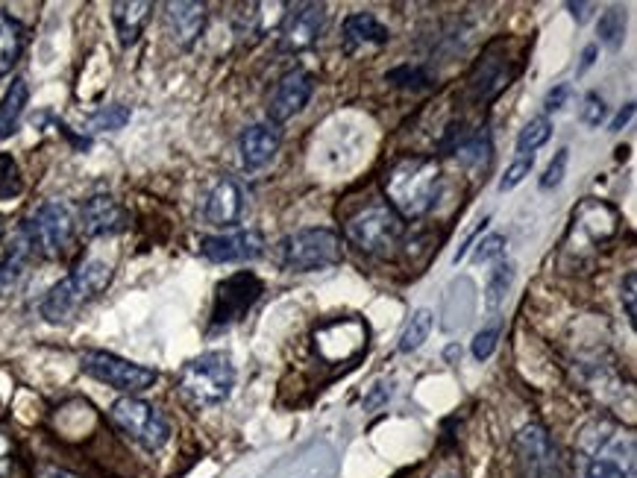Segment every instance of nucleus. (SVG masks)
<instances>
[{"label": "nucleus", "mask_w": 637, "mask_h": 478, "mask_svg": "<svg viewBox=\"0 0 637 478\" xmlns=\"http://www.w3.org/2000/svg\"><path fill=\"white\" fill-rule=\"evenodd\" d=\"M265 285L256 273L241 270L224 279L215 291V305H212V329H229L232 323L244 320L247 311L259 303Z\"/></svg>", "instance_id": "nucleus-10"}, {"label": "nucleus", "mask_w": 637, "mask_h": 478, "mask_svg": "<svg viewBox=\"0 0 637 478\" xmlns=\"http://www.w3.org/2000/svg\"><path fill=\"white\" fill-rule=\"evenodd\" d=\"M388 83H394L397 88H406V91H423V88H432V77L426 68L420 65H400L394 71H388L385 77Z\"/></svg>", "instance_id": "nucleus-32"}, {"label": "nucleus", "mask_w": 637, "mask_h": 478, "mask_svg": "<svg viewBox=\"0 0 637 478\" xmlns=\"http://www.w3.org/2000/svg\"><path fill=\"white\" fill-rule=\"evenodd\" d=\"M112 282V267L106 261L83 259L62 282H56L47 291L45 303H42V317L50 323H65L71 320L80 308L91 303L97 294H103Z\"/></svg>", "instance_id": "nucleus-3"}, {"label": "nucleus", "mask_w": 637, "mask_h": 478, "mask_svg": "<svg viewBox=\"0 0 637 478\" xmlns=\"http://www.w3.org/2000/svg\"><path fill=\"white\" fill-rule=\"evenodd\" d=\"M632 115H635V103H626V109H620V112H617V118L611 121V132L623 130V127L632 121Z\"/></svg>", "instance_id": "nucleus-43"}, {"label": "nucleus", "mask_w": 637, "mask_h": 478, "mask_svg": "<svg viewBox=\"0 0 637 478\" xmlns=\"http://www.w3.org/2000/svg\"><path fill=\"white\" fill-rule=\"evenodd\" d=\"M502 44H491L488 50H485V56L476 62V68H473V74H470V94H473V100H479V103H488V100H494L500 91L511 86V80H514V74H517V68L511 65V59L500 53Z\"/></svg>", "instance_id": "nucleus-14"}, {"label": "nucleus", "mask_w": 637, "mask_h": 478, "mask_svg": "<svg viewBox=\"0 0 637 478\" xmlns=\"http://www.w3.org/2000/svg\"><path fill=\"white\" fill-rule=\"evenodd\" d=\"M567 9L573 12V18H576L579 24H585V21L591 18L593 3H567Z\"/></svg>", "instance_id": "nucleus-44"}, {"label": "nucleus", "mask_w": 637, "mask_h": 478, "mask_svg": "<svg viewBox=\"0 0 637 478\" xmlns=\"http://www.w3.org/2000/svg\"><path fill=\"white\" fill-rule=\"evenodd\" d=\"M0 235H3V229H0Z\"/></svg>", "instance_id": "nucleus-48"}, {"label": "nucleus", "mask_w": 637, "mask_h": 478, "mask_svg": "<svg viewBox=\"0 0 637 478\" xmlns=\"http://www.w3.org/2000/svg\"><path fill=\"white\" fill-rule=\"evenodd\" d=\"M620 229V215L602 203V200H582L573 209V220H570V238H585L591 247H602L608 244Z\"/></svg>", "instance_id": "nucleus-13"}, {"label": "nucleus", "mask_w": 637, "mask_h": 478, "mask_svg": "<svg viewBox=\"0 0 637 478\" xmlns=\"http://www.w3.org/2000/svg\"><path fill=\"white\" fill-rule=\"evenodd\" d=\"M497 338H500V326H488V329H482L476 338H473V358L476 361H485V358H491V352L497 347Z\"/></svg>", "instance_id": "nucleus-37"}, {"label": "nucleus", "mask_w": 637, "mask_h": 478, "mask_svg": "<svg viewBox=\"0 0 637 478\" xmlns=\"http://www.w3.org/2000/svg\"><path fill=\"white\" fill-rule=\"evenodd\" d=\"M24 191V179L18 171V162L9 153H0V200H12Z\"/></svg>", "instance_id": "nucleus-33"}, {"label": "nucleus", "mask_w": 637, "mask_h": 478, "mask_svg": "<svg viewBox=\"0 0 637 478\" xmlns=\"http://www.w3.org/2000/svg\"><path fill=\"white\" fill-rule=\"evenodd\" d=\"M165 24H168V33L174 42L180 47H191L206 27V3H191V0L168 3Z\"/></svg>", "instance_id": "nucleus-21"}, {"label": "nucleus", "mask_w": 637, "mask_h": 478, "mask_svg": "<svg viewBox=\"0 0 637 478\" xmlns=\"http://www.w3.org/2000/svg\"><path fill=\"white\" fill-rule=\"evenodd\" d=\"M326 6L323 3H297L291 6V12L282 21L279 30V47L285 53H300L309 50L318 42L320 33L326 30Z\"/></svg>", "instance_id": "nucleus-12"}, {"label": "nucleus", "mask_w": 637, "mask_h": 478, "mask_svg": "<svg viewBox=\"0 0 637 478\" xmlns=\"http://www.w3.org/2000/svg\"><path fill=\"white\" fill-rule=\"evenodd\" d=\"M279 127L276 124H253L247 130L241 132V141H238V150H241V165L244 171H259L271 162L279 150Z\"/></svg>", "instance_id": "nucleus-20"}, {"label": "nucleus", "mask_w": 637, "mask_h": 478, "mask_svg": "<svg viewBox=\"0 0 637 478\" xmlns=\"http://www.w3.org/2000/svg\"><path fill=\"white\" fill-rule=\"evenodd\" d=\"M593 56H596V44H591V47H585V53H582V68H591Z\"/></svg>", "instance_id": "nucleus-46"}, {"label": "nucleus", "mask_w": 637, "mask_h": 478, "mask_svg": "<svg viewBox=\"0 0 637 478\" xmlns=\"http://www.w3.org/2000/svg\"><path fill=\"white\" fill-rule=\"evenodd\" d=\"M241 215H244V191H241V185L232 176H221L209 188V194L203 200V218L212 226H224L227 229V226H235L241 220Z\"/></svg>", "instance_id": "nucleus-19"}, {"label": "nucleus", "mask_w": 637, "mask_h": 478, "mask_svg": "<svg viewBox=\"0 0 637 478\" xmlns=\"http://www.w3.org/2000/svg\"><path fill=\"white\" fill-rule=\"evenodd\" d=\"M200 253L215 264H229V261H253L265 253V238L253 229L235 232V235H215L200 241Z\"/></svg>", "instance_id": "nucleus-17"}, {"label": "nucleus", "mask_w": 637, "mask_h": 478, "mask_svg": "<svg viewBox=\"0 0 637 478\" xmlns=\"http://www.w3.org/2000/svg\"><path fill=\"white\" fill-rule=\"evenodd\" d=\"M30 256H33V247H30L24 229H18V232L12 235V241H9L3 259H0V291L12 288V285L24 276V270H27V264H30Z\"/></svg>", "instance_id": "nucleus-25"}, {"label": "nucleus", "mask_w": 637, "mask_h": 478, "mask_svg": "<svg viewBox=\"0 0 637 478\" xmlns=\"http://www.w3.org/2000/svg\"><path fill=\"white\" fill-rule=\"evenodd\" d=\"M567 159H570V150H567V147H561V150L552 156V162L546 165L544 176H541V191H552V188L561 185V179L567 174Z\"/></svg>", "instance_id": "nucleus-36"}, {"label": "nucleus", "mask_w": 637, "mask_h": 478, "mask_svg": "<svg viewBox=\"0 0 637 478\" xmlns=\"http://www.w3.org/2000/svg\"><path fill=\"white\" fill-rule=\"evenodd\" d=\"M491 135L488 130L482 127V130L470 132L467 138H464V144L455 150L453 156H458V162L464 165V168H485L488 162H491Z\"/></svg>", "instance_id": "nucleus-27"}, {"label": "nucleus", "mask_w": 637, "mask_h": 478, "mask_svg": "<svg viewBox=\"0 0 637 478\" xmlns=\"http://www.w3.org/2000/svg\"><path fill=\"white\" fill-rule=\"evenodd\" d=\"M0 478H21L18 446L6 432H0Z\"/></svg>", "instance_id": "nucleus-35"}, {"label": "nucleus", "mask_w": 637, "mask_h": 478, "mask_svg": "<svg viewBox=\"0 0 637 478\" xmlns=\"http://www.w3.org/2000/svg\"><path fill=\"white\" fill-rule=\"evenodd\" d=\"M109 414H112V423L130 440H136L138 446H144L147 452H156L171 440V423L165 420V414L159 408H153L144 399L124 396L112 405Z\"/></svg>", "instance_id": "nucleus-8"}, {"label": "nucleus", "mask_w": 637, "mask_h": 478, "mask_svg": "<svg viewBox=\"0 0 637 478\" xmlns=\"http://www.w3.org/2000/svg\"><path fill=\"white\" fill-rule=\"evenodd\" d=\"M502 259H505V238H502V235H488V238L479 244V250H476V261L482 264V261Z\"/></svg>", "instance_id": "nucleus-40"}, {"label": "nucleus", "mask_w": 637, "mask_h": 478, "mask_svg": "<svg viewBox=\"0 0 637 478\" xmlns=\"http://www.w3.org/2000/svg\"><path fill=\"white\" fill-rule=\"evenodd\" d=\"M514 449L523 478H561V461L544 426L538 423L523 426L520 435L514 437Z\"/></svg>", "instance_id": "nucleus-11"}, {"label": "nucleus", "mask_w": 637, "mask_h": 478, "mask_svg": "<svg viewBox=\"0 0 637 478\" xmlns=\"http://www.w3.org/2000/svg\"><path fill=\"white\" fill-rule=\"evenodd\" d=\"M39 478H83V476H77V473H71V470H62V467H42V470H39Z\"/></svg>", "instance_id": "nucleus-45"}, {"label": "nucleus", "mask_w": 637, "mask_h": 478, "mask_svg": "<svg viewBox=\"0 0 637 478\" xmlns=\"http://www.w3.org/2000/svg\"><path fill=\"white\" fill-rule=\"evenodd\" d=\"M80 367L89 373L91 379L124 393L147 391L156 382V370H150L144 364H133L127 358L103 352V349H86L80 355Z\"/></svg>", "instance_id": "nucleus-9"}, {"label": "nucleus", "mask_w": 637, "mask_h": 478, "mask_svg": "<svg viewBox=\"0 0 637 478\" xmlns=\"http://www.w3.org/2000/svg\"><path fill=\"white\" fill-rule=\"evenodd\" d=\"M549 135H552V121L546 115L532 118L520 130V135H517V153H520V159H529L538 147H544L546 141H549Z\"/></svg>", "instance_id": "nucleus-29"}, {"label": "nucleus", "mask_w": 637, "mask_h": 478, "mask_svg": "<svg viewBox=\"0 0 637 478\" xmlns=\"http://www.w3.org/2000/svg\"><path fill=\"white\" fill-rule=\"evenodd\" d=\"M432 323H435V314L429 308H417L411 314V320L403 329V338H400V352H414V349L423 347V341L429 338L432 332Z\"/></svg>", "instance_id": "nucleus-28"}, {"label": "nucleus", "mask_w": 637, "mask_h": 478, "mask_svg": "<svg viewBox=\"0 0 637 478\" xmlns=\"http://www.w3.org/2000/svg\"><path fill=\"white\" fill-rule=\"evenodd\" d=\"M27 97H30V88H27V80H12V86L6 88L3 100H0V138L12 135L15 127H18V118L24 115V106H27Z\"/></svg>", "instance_id": "nucleus-26"}, {"label": "nucleus", "mask_w": 637, "mask_h": 478, "mask_svg": "<svg viewBox=\"0 0 637 478\" xmlns=\"http://www.w3.org/2000/svg\"><path fill=\"white\" fill-rule=\"evenodd\" d=\"M511 282H514V264L505 259L497 261V267H494V273H491V279H488V288H485V308H488L491 314L505 303V294H508Z\"/></svg>", "instance_id": "nucleus-30"}, {"label": "nucleus", "mask_w": 637, "mask_h": 478, "mask_svg": "<svg viewBox=\"0 0 637 478\" xmlns=\"http://www.w3.org/2000/svg\"><path fill=\"white\" fill-rule=\"evenodd\" d=\"M620 294H623V303H626V317H629V323L635 326L637 323V273L635 270H629V273H626Z\"/></svg>", "instance_id": "nucleus-41"}, {"label": "nucleus", "mask_w": 637, "mask_h": 478, "mask_svg": "<svg viewBox=\"0 0 637 478\" xmlns=\"http://www.w3.org/2000/svg\"><path fill=\"white\" fill-rule=\"evenodd\" d=\"M432 478H461V473H458L455 467H441V470H438Z\"/></svg>", "instance_id": "nucleus-47"}, {"label": "nucleus", "mask_w": 637, "mask_h": 478, "mask_svg": "<svg viewBox=\"0 0 637 478\" xmlns=\"http://www.w3.org/2000/svg\"><path fill=\"white\" fill-rule=\"evenodd\" d=\"M130 121V109L127 106H106V109H100L97 115H91L89 121V132H112V130H121L124 124Z\"/></svg>", "instance_id": "nucleus-34"}, {"label": "nucleus", "mask_w": 637, "mask_h": 478, "mask_svg": "<svg viewBox=\"0 0 637 478\" xmlns=\"http://www.w3.org/2000/svg\"><path fill=\"white\" fill-rule=\"evenodd\" d=\"M605 121V100L591 91V94H585V100H582V124H588V127H599Z\"/></svg>", "instance_id": "nucleus-38"}, {"label": "nucleus", "mask_w": 637, "mask_h": 478, "mask_svg": "<svg viewBox=\"0 0 637 478\" xmlns=\"http://www.w3.org/2000/svg\"><path fill=\"white\" fill-rule=\"evenodd\" d=\"M403 229L406 223L388 203H370L344 223L347 241L367 256H388L400 244Z\"/></svg>", "instance_id": "nucleus-5"}, {"label": "nucleus", "mask_w": 637, "mask_h": 478, "mask_svg": "<svg viewBox=\"0 0 637 478\" xmlns=\"http://www.w3.org/2000/svg\"><path fill=\"white\" fill-rule=\"evenodd\" d=\"M344 259L341 235L332 229H300L282 241V267L291 273H312L335 267Z\"/></svg>", "instance_id": "nucleus-6"}, {"label": "nucleus", "mask_w": 637, "mask_h": 478, "mask_svg": "<svg viewBox=\"0 0 637 478\" xmlns=\"http://www.w3.org/2000/svg\"><path fill=\"white\" fill-rule=\"evenodd\" d=\"M635 437L611 420L582 429L576 443V478H637Z\"/></svg>", "instance_id": "nucleus-1"}, {"label": "nucleus", "mask_w": 637, "mask_h": 478, "mask_svg": "<svg viewBox=\"0 0 637 478\" xmlns=\"http://www.w3.org/2000/svg\"><path fill=\"white\" fill-rule=\"evenodd\" d=\"M153 3L150 0H121L112 3V21H115V33L121 47H133L141 39L147 21H150Z\"/></svg>", "instance_id": "nucleus-23"}, {"label": "nucleus", "mask_w": 637, "mask_h": 478, "mask_svg": "<svg viewBox=\"0 0 637 478\" xmlns=\"http://www.w3.org/2000/svg\"><path fill=\"white\" fill-rule=\"evenodd\" d=\"M130 223V215L127 209L109 197V194H97V197H89L80 209V226L89 238H100V235H115V232H124Z\"/></svg>", "instance_id": "nucleus-18"}, {"label": "nucleus", "mask_w": 637, "mask_h": 478, "mask_svg": "<svg viewBox=\"0 0 637 478\" xmlns=\"http://www.w3.org/2000/svg\"><path fill=\"white\" fill-rule=\"evenodd\" d=\"M567 97H570V86H567V83H558L555 88H549V94H546V100H544L546 112H558V109H564Z\"/></svg>", "instance_id": "nucleus-42"}, {"label": "nucleus", "mask_w": 637, "mask_h": 478, "mask_svg": "<svg viewBox=\"0 0 637 478\" xmlns=\"http://www.w3.org/2000/svg\"><path fill=\"white\" fill-rule=\"evenodd\" d=\"M33 253L45 259H62L74 244V215L65 203L47 200L21 223Z\"/></svg>", "instance_id": "nucleus-7"}, {"label": "nucleus", "mask_w": 637, "mask_h": 478, "mask_svg": "<svg viewBox=\"0 0 637 478\" xmlns=\"http://www.w3.org/2000/svg\"><path fill=\"white\" fill-rule=\"evenodd\" d=\"M626 39V12L620 6H611L602 18H599V42L611 50H617Z\"/></svg>", "instance_id": "nucleus-31"}, {"label": "nucleus", "mask_w": 637, "mask_h": 478, "mask_svg": "<svg viewBox=\"0 0 637 478\" xmlns=\"http://www.w3.org/2000/svg\"><path fill=\"white\" fill-rule=\"evenodd\" d=\"M332 347H341V361L359 358L362 352H367V326L356 317H338L323 323L315 332V349L323 358Z\"/></svg>", "instance_id": "nucleus-16"}, {"label": "nucleus", "mask_w": 637, "mask_h": 478, "mask_svg": "<svg viewBox=\"0 0 637 478\" xmlns=\"http://www.w3.org/2000/svg\"><path fill=\"white\" fill-rule=\"evenodd\" d=\"M235 388V367L227 352H203L180 370L182 399L194 408H215Z\"/></svg>", "instance_id": "nucleus-4"}, {"label": "nucleus", "mask_w": 637, "mask_h": 478, "mask_svg": "<svg viewBox=\"0 0 637 478\" xmlns=\"http://www.w3.org/2000/svg\"><path fill=\"white\" fill-rule=\"evenodd\" d=\"M391 42V33L385 24H379L376 15L370 12H356L344 21V36H341V47L347 56H356L359 50L367 47H382Z\"/></svg>", "instance_id": "nucleus-22"}, {"label": "nucleus", "mask_w": 637, "mask_h": 478, "mask_svg": "<svg viewBox=\"0 0 637 478\" xmlns=\"http://www.w3.org/2000/svg\"><path fill=\"white\" fill-rule=\"evenodd\" d=\"M312 91H315V77H312L309 71L297 68V71L285 74V77L279 80L276 91H273L271 106H268V118H271V124L279 127V124L291 121L297 112H303V109H306V103L312 100Z\"/></svg>", "instance_id": "nucleus-15"}, {"label": "nucleus", "mask_w": 637, "mask_h": 478, "mask_svg": "<svg viewBox=\"0 0 637 478\" xmlns=\"http://www.w3.org/2000/svg\"><path fill=\"white\" fill-rule=\"evenodd\" d=\"M388 206L400 218H423L441 197V165L429 156H403L385 174Z\"/></svg>", "instance_id": "nucleus-2"}, {"label": "nucleus", "mask_w": 637, "mask_h": 478, "mask_svg": "<svg viewBox=\"0 0 637 478\" xmlns=\"http://www.w3.org/2000/svg\"><path fill=\"white\" fill-rule=\"evenodd\" d=\"M24 44H27L24 24L18 18H12L9 12H0V77H6L18 65Z\"/></svg>", "instance_id": "nucleus-24"}, {"label": "nucleus", "mask_w": 637, "mask_h": 478, "mask_svg": "<svg viewBox=\"0 0 637 478\" xmlns=\"http://www.w3.org/2000/svg\"><path fill=\"white\" fill-rule=\"evenodd\" d=\"M532 174V156L529 159H517L508 171H505V176L500 179V191H511V188H517L526 176Z\"/></svg>", "instance_id": "nucleus-39"}]
</instances>
